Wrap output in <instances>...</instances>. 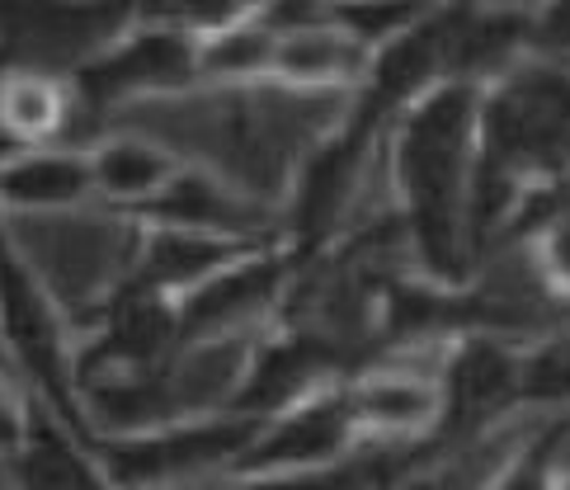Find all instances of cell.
<instances>
[{
  "mask_svg": "<svg viewBox=\"0 0 570 490\" xmlns=\"http://www.w3.org/2000/svg\"><path fill=\"white\" fill-rule=\"evenodd\" d=\"M481 151V90L439 86L392 128V189L424 283L462 288L476 264L472 184Z\"/></svg>",
  "mask_w": 570,
  "mask_h": 490,
  "instance_id": "1",
  "label": "cell"
},
{
  "mask_svg": "<svg viewBox=\"0 0 570 490\" xmlns=\"http://www.w3.org/2000/svg\"><path fill=\"white\" fill-rule=\"evenodd\" d=\"M0 232L24 259V270L43 283L57 312L86 331H95L109 306L132 288L141 236H147L137 217L114 213L105 203L48 217H0Z\"/></svg>",
  "mask_w": 570,
  "mask_h": 490,
  "instance_id": "2",
  "label": "cell"
},
{
  "mask_svg": "<svg viewBox=\"0 0 570 490\" xmlns=\"http://www.w3.org/2000/svg\"><path fill=\"white\" fill-rule=\"evenodd\" d=\"M0 335H6L10 363L43 392V405L62 415L80 439L86 411H80L76 392V359L67 350V316L43 293V283L24 270V259L10 251L6 232H0Z\"/></svg>",
  "mask_w": 570,
  "mask_h": 490,
  "instance_id": "3",
  "label": "cell"
},
{
  "mask_svg": "<svg viewBox=\"0 0 570 490\" xmlns=\"http://www.w3.org/2000/svg\"><path fill=\"white\" fill-rule=\"evenodd\" d=\"M259 429H264V420L227 411V415H208V420L156 429V434L99 443V453H105L118 486L170 490V486L189 481V477H208V472H222V467H236L240 458L250 453Z\"/></svg>",
  "mask_w": 570,
  "mask_h": 490,
  "instance_id": "4",
  "label": "cell"
},
{
  "mask_svg": "<svg viewBox=\"0 0 570 490\" xmlns=\"http://www.w3.org/2000/svg\"><path fill=\"white\" fill-rule=\"evenodd\" d=\"M297 270V255L255 251L222 270L189 297H179V331L185 340H222V335H264V325L278 321L283 297Z\"/></svg>",
  "mask_w": 570,
  "mask_h": 490,
  "instance_id": "5",
  "label": "cell"
},
{
  "mask_svg": "<svg viewBox=\"0 0 570 490\" xmlns=\"http://www.w3.org/2000/svg\"><path fill=\"white\" fill-rule=\"evenodd\" d=\"M443 420L434 439H462L500 424L523 401V350L495 335H458L439 373Z\"/></svg>",
  "mask_w": 570,
  "mask_h": 490,
  "instance_id": "6",
  "label": "cell"
},
{
  "mask_svg": "<svg viewBox=\"0 0 570 490\" xmlns=\"http://www.w3.org/2000/svg\"><path fill=\"white\" fill-rule=\"evenodd\" d=\"M354 434L358 424L350 411V392H316L312 401L264 420L259 439L236 462V472H312V467H335L340 453H350Z\"/></svg>",
  "mask_w": 570,
  "mask_h": 490,
  "instance_id": "7",
  "label": "cell"
},
{
  "mask_svg": "<svg viewBox=\"0 0 570 490\" xmlns=\"http://www.w3.org/2000/svg\"><path fill=\"white\" fill-rule=\"evenodd\" d=\"M141 227H147V222H141ZM255 251H269V245H246V241L179 232V227H147L132 288L179 302V297H189L194 288H203L208 278H217L222 270H232L236 259H246Z\"/></svg>",
  "mask_w": 570,
  "mask_h": 490,
  "instance_id": "8",
  "label": "cell"
},
{
  "mask_svg": "<svg viewBox=\"0 0 570 490\" xmlns=\"http://www.w3.org/2000/svg\"><path fill=\"white\" fill-rule=\"evenodd\" d=\"M86 203H99L86 151L33 147L0 160V213L6 217H48L86 208Z\"/></svg>",
  "mask_w": 570,
  "mask_h": 490,
  "instance_id": "9",
  "label": "cell"
},
{
  "mask_svg": "<svg viewBox=\"0 0 570 490\" xmlns=\"http://www.w3.org/2000/svg\"><path fill=\"white\" fill-rule=\"evenodd\" d=\"M76 122L71 76H52L38 67H6L0 76V141L14 151L67 147Z\"/></svg>",
  "mask_w": 570,
  "mask_h": 490,
  "instance_id": "10",
  "label": "cell"
},
{
  "mask_svg": "<svg viewBox=\"0 0 570 490\" xmlns=\"http://www.w3.org/2000/svg\"><path fill=\"white\" fill-rule=\"evenodd\" d=\"M90 170H95V198L114 213L137 217L185 166L166 147H156V141L114 128L90 151Z\"/></svg>",
  "mask_w": 570,
  "mask_h": 490,
  "instance_id": "11",
  "label": "cell"
},
{
  "mask_svg": "<svg viewBox=\"0 0 570 490\" xmlns=\"http://www.w3.org/2000/svg\"><path fill=\"white\" fill-rule=\"evenodd\" d=\"M14 490H114L95 472V462L76 448V434L52 420L48 405L29 401L24 434L10 448Z\"/></svg>",
  "mask_w": 570,
  "mask_h": 490,
  "instance_id": "12",
  "label": "cell"
},
{
  "mask_svg": "<svg viewBox=\"0 0 570 490\" xmlns=\"http://www.w3.org/2000/svg\"><path fill=\"white\" fill-rule=\"evenodd\" d=\"M396 462V448H368L363 458H350L344 467H312V472H269L250 481H232L222 490H373L382 486L386 467Z\"/></svg>",
  "mask_w": 570,
  "mask_h": 490,
  "instance_id": "13",
  "label": "cell"
},
{
  "mask_svg": "<svg viewBox=\"0 0 570 490\" xmlns=\"http://www.w3.org/2000/svg\"><path fill=\"white\" fill-rule=\"evenodd\" d=\"M523 241H528V251H533V264L547 283V293L570 306V213L547 217L542 227Z\"/></svg>",
  "mask_w": 570,
  "mask_h": 490,
  "instance_id": "14",
  "label": "cell"
},
{
  "mask_svg": "<svg viewBox=\"0 0 570 490\" xmlns=\"http://www.w3.org/2000/svg\"><path fill=\"white\" fill-rule=\"evenodd\" d=\"M533 57L566 61L570 67V6L533 10Z\"/></svg>",
  "mask_w": 570,
  "mask_h": 490,
  "instance_id": "15",
  "label": "cell"
},
{
  "mask_svg": "<svg viewBox=\"0 0 570 490\" xmlns=\"http://www.w3.org/2000/svg\"><path fill=\"white\" fill-rule=\"evenodd\" d=\"M19 434H24V415H19L14 405L6 401V386H0V448L10 453V448L19 443Z\"/></svg>",
  "mask_w": 570,
  "mask_h": 490,
  "instance_id": "16",
  "label": "cell"
},
{
  "mask_svg": "<svg viewBox=\"0 0 570 490\" xmlns=\"http://www.w3.org/2000/svg\"><path fill=\"white\" fill-rule=\"evenodd\" d=\"M14 363H10V350H6V335H0V378H10Z\"/></svg>",
  "mask_w": 570,
  "mask_h": 490,
  "instance_id": "17",
  "label": "cell"
},
{
  "mask_svg": "<svg viewBox=\"0 0 570 490\" xmlns=\"http://www.w3.org/2000/svg\"><path fill=\"white\" fill-rule=\"evenodd\" d=\"M373 490H392V486H386V481H382V486H373Z\"/></svg>",
  "mask_w": 570,
  "mask_h": 490,
  "instance_id": "18",
  "label": "cell"
},
{
  "mask_svg": "<svg viewBox=\"0 0 570 490\" xmlns=\"http://www.w3.org/2000/svg\"><path fill=\"white\" fill-rule=\"evenodd\" d=\"M0 217H6V213H0Z\"/></svg>",
  "mask_w": 570,
  "mask_h": 490,
  "instance_id": "19",
  "label": "cell"
}]
</instances>
